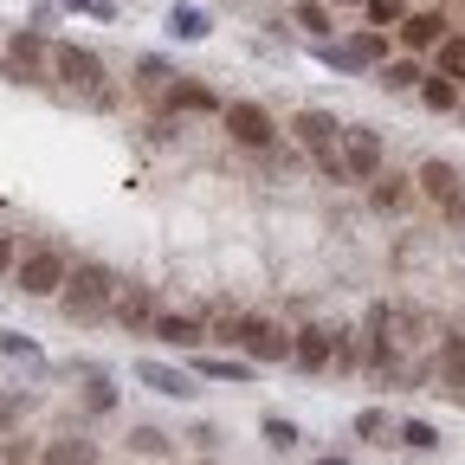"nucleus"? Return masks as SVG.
Returning <instances> with one entry per match:
<instances>
[{"instance_id": "f257e3e1", "label": "nucleus", "mask_w": 465, "mask_h": 465, "mask_svg": "<svg viewBox=\"0 0 465 465\" xmlns=\"http://www.w3.org/2000/svg\"><path fill=\"white\" fill-rule=\"evenodd\" d=\"M116 304V272L110 265H78L65 278V317H104Z\"/></svg>"}, {"instance_id": "f03ea898", "label": "nucleus", "mask_w": 465, "mask_h": 465, "mask_svg": "<svg viewBox=\"0 0 465 465\" xmlns=\"http://www.w3.org/2000/svg\"><path fill=\"white\" fill-rule=\"evenodd\" d=\"M14 272H20V291H26V298H52V291H65L72 259L58 252V246H33V252H26Z\"/></svg>"}, {"instance_id": "7ed1b4c3", "label": "nucleus", "mask_w": 465, "mask_h": 465, "mask_svg": "<svg viewBox=\"0 0 465 465\" xmlns=\"http://www.w3.org/2000/svg\"><path fill=\"white\" fill-rule=\"evenodd\" d=\"M232 342H240L252 362H284L291 356V336L272 317H240V323H232Z\"/></svg>"}, {"instance_id": "20e7f679", "label": "nucleus", "mask_w": 465, "mask_h": 465, "mask_svg": "<svg viewBox=\"0 0 465 465\" xmlns=\"http://www.w3.org/2000/svg\"><path fill=\"white\" fill-rule=\"evenodd\" d=\"M52 72H58V84L97 91V97H104V58L84 52V45H52Z\"/></svg>"}, {"instance_id": "39448f33", "label": "nucleus", "mask_w": 465, "mask_h": 465, "mask_svg": "<svg viewBox=\"0 0 465 465\" xmlns=\"http://www.w3.org/2000/svg\"><path fill=\"white\" fill-rule=\"evenodd\" d=\"M226 130L240 149H272V136H278L272 110H259V104H226Z\"/></svg>"}, {"instance_id": "423d86ee", "label": "nucleus", "mask_w": 465, "mask_h": 465, "mask_svg": "<svg viewBox=\"0 0 465 465\" xmlns=\"http://www.w3.org/2000/svg\"><path fill=\"white\" fill-rule=\"evenodd\" d=\"M342 168H349V182H375L381 174V136L375 130H342Z\"/></svg>"}, {"instance_id": "0eeeda50", "label": "nucleus", "mask_w": 465, "mask_h": 465, "mask_svg": "<svg viewBox=\"0 0 465 465\" xmlns=\"http://www.w3.org/2000/svg\"><path fill=\"white\" fill-rule=\"evenodd\" d=\"M291 136H298L311 155H330L342 143V124H336L330 110H298V116H291Z\"/></svg>"}, {"instance_id": "6e6552de", "label": "nucleus", "mask_w": 465, "mask_h": 465, "mask_svg": "<svg viewBox=\"0 0 465 465\" xmlns=\"http://www.w3.org/2000/svg\"><path fill=\"white\" fill-rule=\"evenodd\" d=\"M52 58V45L39 39V33H14L7 39V78L14 84H26V78H39V65Z\"/></svg>"}, {"instance_id": "1a4fd4ad", "label": "nucleus", "mask_w": 465, "mask_h": 465, "mask_svg": "<svg viewBox=\"0 0 465 465\" xmlns=\"http://www.w3.org/2000/svg\"><path fill=\"white\" fill-rule=\"evenodd\" d=\"M291 362H298V369H311V375H323L330 362H336V336L330 330H298V336H291Z\"/></svg>"}, {"instance_id": "9d476101", "label": "nucleus", "mask_w": 465, "mask_h": 465, "mask_svg": "<svg viewBox=\"0 0 465 465\" xmlns=\"http://www.w3.org/2000/svg\"><path fill=\"white\" fill-rule=\"evenodd\" d=\"M136 381L155 388V394H168V401H194V394H201L188 369H168V362H136Z\"/></svg>"}, {"instance_id": "9b49d317", "label": "nucleus", "mask_w": 465, "mask_h": 465, "mask_svg": "<svg viewBox=\"0 0 465 465\" xmlns=\"http://www.w3.org/2000/svg\"><path fill=\"white\" fill-rule=\"evenodd\" d=\"M116 323H124V330H155V298H149V291L136 284V291H116Z\"/></svg>"}, {"instance_id": "f8f14e48", "label": "nucleus", "mask_w": 465, "mask_h": 465, "mask_svg": "<svg viewBox=\"0 0 465 465\" xmlns=\"http://www.w3.org/2000/svg\"><path fill=\"white\" fill-rule=\"evenodd\" d=\"M394 33H401V45H407V52H427V45H440V39H446V20H440V14H407Z\"/></svg>"}, {"instance_id": "ddd939ff", "label": "nucleus", "mask_w": 465, "mask_h": 465, "mask_svg": "<svg viewBox=\"0 0 465 465\" xmlns=\"http://www.w3.org/2000/svg\"><path fill=\"white\" fill-rule=\"evenodd\" d=\"M459 188H465V182H459V168H452V162H440V155L420 162V194H427V201H452Z\"/></svg>"}, {"instance_id": "4468645a", "label": "nucleus", "mask_w": 465, "mask_h": 465, "mask_svg": "<svg viewBox=\"0 0 465 465\" xmlns=\"http://www.w3.org/2000/svg\"><path fill=\"white\" fill-rule=\"evenodd\" d=\"M155 336H162V342H174V349H201V342H207V323H201V317H174V311H168V317H155Z\"/></svg>"}, {"instance_id": "2eb2a0df", "label": "nucleus", "mask_w": 465, "mask_h": 465, "mask_svg": "<svg viewBox=\"0 0 465 465\" xmlns=\"http://www.w3.org/2000/svg\"><path fill=\"white\" fill-rule=\"evenodd\" d=\"M440 375H446V388H459L465 394V336L452 330V336H440Z\"/></svg>"}, {"instance_id": "dca6fc26", "label": "nucleus", "mask_w": 465, "mask_h": 465, "mask_svg": "<svg viewBox=\"0 0 465 465\" xmlns=\"http://www.w3.org/2000/svg\"><path fill=\"white\" fill-rule=\"evenodd\" d=\"M342 52L356 58V72H362V65H375V58H388V33H381V26H369V33H356V39H349Z\"/></svg>"}, {"instance_id": "f3484780", "label": "nucleus", "mask_w": 465, "mask_h": 465, "mask_svg": "<svg viewBox=\"0 0 465 465\" xmlns=\"http://www.w3.org/2000/svg\"><path fill=\"white\" fill-rule=\"evenodd\" d=\"M420 104H427V110H452V104H459V84L440 78V72H427V78H420Z\"/></svg>"}, {"instance_id": "a211bd4d", "label": "nucleus", "mask_w": 465, "mask_h": 465, "mask_svg": "<svg viewBox=\"0 0 465 465\" xmlns=\"http://www.w3.org/2000/svg\"><path fill=\"white\" fill-rule=\"evenodd\" d=\"M168 33H174V39H207L213 26H207L201 7H174V14H168Z\"/></svg>"}, {"instance_id": "6ab92c4d", "label": "nucleus", "mask_w": 465, "mask_h": 465, "mask_svg": "<svg viewBox=\"0 0 465 465\" xmlns=\"http://www.w3.org/2000/svg\"><path fill=\"white\" fill-rule=\"evenodd\" d=\"M39 465H91V446H84V440H52V446L39 452Z\"/></svg>"}, {"instance_id": "aec40b11", "label": "nucleus", "mask_w": 465, "mask_h": 465, "mask_svg": "<svg viewBox=\"0 0 465 465\" xmlns=\"http://www.w3.org/2000/svg\"><path fill=\"white\" fill-rule=\"evenodd\" d=\"M420 78H427V72L414 65V58H394V65L381 72V84H388V91H420Z\"/></svg>"}, {"instance_id": "412c9836", "label": "nucleus", "mask_w": 465, "mask_h": 465, "mask_svg": "<svg viewBox=\"0 0 465 465\" xmlns=\"http://www.w3.org/2000/svg\"><path fill=\"white\" fill-rule=\"evenodd\" d=\"M201 375H207V381H252V362H226V356H207V362H201Z\"/></svg>"}, {"instance_id": "4be33fe9", "label": "nucleus", "mask_w": 465, "mask_h": 465, "mask_svg": "<svg viewBox=\"0 0 465 465\" xmlns=\"http://www.w3.org/2000/svg\"><path fill=\"white\" fill-rule=\"evenodd\" d=\"M440 78H465V33L440 39Z\"/></svg>"}, {"instance_id": "5701e85b", "label": "nucleus", "mask_w": 465, "mask_h": 465, "mask_svg": "<svg viewBox=\"0 0 465 465\" xmlns=\"http://www.w3.org/2000/svg\"><path fill=\"white\" fill-rule=\"evenodd\" d=\"M362 7H369L375 26H401L407 20V0H362Z\"/></svg>"}, {"instance_id": "b1692460", "label": "nucleus", "mask_w": 465, "mask_h": 465, "mask_svg": "<svg viewBox=\"0 0 465 465\" xmlns=\"http://www.w3.org/2000/svg\"><path fill=\"white\" fill-rule=\"evenodd\" d=\"M168 104H174V110H213V97H207L201 84H174V91H168Z\"/></svg>"}, {"instance_id": "393cba45", "label": "nucleus", "mask_w": 465, "mask_h": 465, "mask_svg": "<svg viewBox=\"0 0 465 465\" xmlns=\"http://www.w3.org/2000/svg\"><path fill=\"white\" fill-rule=\"evenodd\" d=\"M401 446H414V452H433V446H440V433H433L427 420H407V427H401Z\"/></svg>"}, {"instance_id": "a878e982", "label": "nucleus", "mask_w": 465, "mask_h": 465, "mask_svg": "<svg viewBox=\"0 0 465 465\" xmlns=\"http://www.w3.org/2000/svg\"><path fill=\"white\" fill-rule=\"evenodd\" d=\"M298 26L323 39V33H330V7H323V0H304V7H298Z\"/></svg>"}, {"instance_id": "bb28decb", "label": "nucleus", "mask_w": 465, "mask_h": 465, "mask_svg": "<svg viewBox=\"0 0 465 465\" xmlns=\"http://www.w3.org/2000/svg\"><path fill=\"white\" fill-rule=\"evenodd\" d=\"M265 446H272V452H291V446H298V427L272 414V420H265Z\"/></svg>"}, {"instance_id": "cd10ccee", "label": "nucleus", "mask_w": 465, "mask_h": 465, "mask_svg": "<svg viewBox=\"0 0 465 465\" xmlns=\"http://www.w3.org/2000/svg\"><path fill=\"white\" fill-rule=\"evenodd\" d=\"M130 446H136V452H149V459H162V452H168V433H155V427H136V433H130Z\"/></svg>"}, {"instance_id": "c85d7f7f", "label": "nucleus", "mask_w": 465, "mask_h": 465, "mask_svg": "<svg viewBox=\"0 0 465 465\" xmlns=\"http://www.w3.org/2000/svg\"><path fill=\"white\" fill-rule=\"evenodd\" d=\"M401 174H388V182H381V174H375V207H401Z\"/></svg>"}, {"instance_id": "c756f323", "label": "nucleus", "mask_w": 465, "mask_h": 465, "mask_svg": "<svg viewBox=\"0 0 465 465\" xmlns=\"http://www.w3.org/2000/svg\"><path fill=\"white\" fill-rule=\"evenodd\" d=\"M110 407H116V388L104 375H91V414H110Z\"/></svg>"}, {"instance_id": "7c9ffc66", "label": "nucleus", "mask_w": 465, "mask_h": 465, "mask_svg": "<svg viewBox=\"0 0 465 465\" xmlns=\"http://www.w3.org/2000/svg\"><path fill=\"white\" fill-rule=\"evenodd\" d=\"M356 433H362V440H381V433H388V414H381V407H369V414H356Z\"/></svg>"}, {"instance_id": "2f4dec72", "label": "nucleus", "mask_w": 465, "mask_h": 465, "mask_svg": "<svg viewBox=\"0 0 465 465\" xmlns=\"http://www.w3.org/2000/svg\"><path fill=\"white\" fill-rule=\"evenodd\" d=\"M0 349H7V356H33V336H20V330H0Z\"/></svg>"}, {"instance_id": "473e14b6", "label": "nucleus", "mask_w": 465, "mask_h": 465, "mask_svg": "<svg viewBox=\"0 0 465 465\" xmlns=\"http://www.w3.org/2000/svg\"><path fill=\"white\" fill-rule=\"evenodd\" d=\"M136 72H143V84H149V91H155V84L168 78V65H162V58H143V65H136Z\"/></svg>"}, {"instance_id": "72a5a7b5", "label": "nucleus", "mask_w": 465, "mask_h": 465, "mask_svg": "<svg viewBox=\"0 0 465 465\" xmlns=\"http://www.w3.org/2000/svg\"><path fill=\"white\" fill-rule=\"evenodd\" d=\"M33 459V446H20V440H7V452H0V465H26Z\"/></svg>"}, {"instance_id": "f704fd0d", "label": "nucleus", "mask_w": 465, "mask_h": 465, "mask_svg": "<svg viewBox=\"0 0 465 465\" xmlns=\"http://www.w3.org/2000/svg\"><path fill=\"white\" fill-rule=\"evenodd\" d=\"M14 265H20V246L7 240V232H0V272H14Z\"/></svg>"}, {"instance_id": "c9c22d12", "label": "nucleus", "mask_w": 465, "mask_h": 465, "mask_svg": "<svg viewBox=\"0 0 465 465\" xmlns=\"http://www.w3.org/2000/svg\"><path fill=\"white\" fill-rule=\"evenodd\" d=\"M440 207H446V220H452V226H465V188H459L452 201H440Z\"/></svg>"}, {"instance_id": "e433bc0d", "label": "nucleus", "mask_w": 465, "mask_h": 465, "mask_svg": "<svg viewBox=\"0 0 465 465\" xmlns=\"http://www.w3.org/2000/svg\"><path fill=\"white\" fill-rule=\"evenodd\" d=\"M14 427V401H0V433H7Z\"/></svg>"}, {"instance_id": "4c0bfd02", "label": "nucleus", "mask_w": 465, "mask_h": 465, "mask_svg": "<svg viewBox=\"0 0 465 465\" xmlns=\"http://www.w3.org/2000/svg\"><path fill=\"white\" fill-rule=\"evenodd\" d=\"M330 7H362V0H330Z\"/></svg>"}, {"instance_id": "58836bf2", "label": "nucleus", "mask_w": 465, "mask_h": 465, "mask_svg": "<svg viewBox=\"0 0 465 465\" xmlns=\"http://www.w3.org/2000/svg\"><path fill=\"white\" fill-rule=\"evenodd\" d=\"M72 7H97V0H72ZM97 14H104V7H97Z\"/></svg>"}, {"instance_id": "ea45409f", "label": "nucleus", "mask_w": 465, "mask_h": 465, "mask_svg": "<svg viewBox=\"0 0 465 465\" xmlns=\"http://www.w3.org/2000/svg\"><path fill=\"white\" fill-rule=\"evenodd\" d=\"M323 465H349V459H336V452H330V459H323Z\"/></svg>"}, {"instance_id": "a19ab883", "label": "nucleus", "mask_w": 465, "mask_h": 465, "mask_svg": "<svg viewBox=\"0 0 465 465\" xmlns=\"http://www.w3.org/2000/svg\"><path fill=\"white\" fill-rule=\"evenodd\" d=\"M201 465H213V459H201Z\"/></svg>"}]
</instances>
